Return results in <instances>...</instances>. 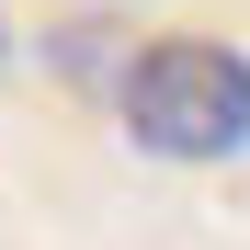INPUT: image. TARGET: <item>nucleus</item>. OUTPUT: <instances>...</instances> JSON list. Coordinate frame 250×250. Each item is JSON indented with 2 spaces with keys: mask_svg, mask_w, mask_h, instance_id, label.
I'll list each match as a JSON object with an SVG mask.
<instances>
[{
  "mask_svg": "<svg viewBox=\"0 0 250 250\" xmlns=\"http://www.w3.org/2000/svg\"><path fill=\"white\" fill-rule=\"evenodd\" d=\"M114 114L125 137L171 171H216L250 148V57L228 34H148L137 57L114 68Z\"/></svg>",
  "mask_w": 250,
  "mask_h": 250,
  "instance_id": "f257e3e1",
  "label": "nucleus"
},
{
  "mask_svg": "<svg viewBox=\"0 0 250 250\" xmlns=\"http://www.w3.org/2000/svg\"><path fill=\"white\" fill-rule=\"evenodd\" d=\"M0 68H12V23H0Z\"/></svg>",
  "mask_w": 250,
  "mask_h": 250,
  "instance_id": "f03ea898",
  "label": "nucleus"
}]
</instances>
